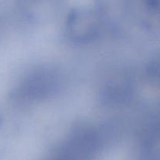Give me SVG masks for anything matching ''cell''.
I'll return each mask as SVG.
<instances>
[{
	"label": "cell",
	"mask_w": 160,
	"mask_h": 160,
	"mask_svg": "<svg viewBox=\"0 0 160 160\" xmlns=\"http://www.w3.org/2000/svg\"><path fill=\"white\" fill-rule=\"evenodd\" d=\"M100 28V14L93 6H79L72 9L65 22L69 38L77 43H86L97 37Z\"/></svg>",
	"instance_id": "cell-1"
},
{
	"label": "cell",
	"mask_w": 160,
	"mask_h": 160,
	"mask_svg": "<svg viewBox=\"0 0 160 160\" xmlns=\"http://www.w3.org/2000/svg\"><path fill=\"white\" fill-rule=\"evenodd\" d=\"M131 160H160V130L146 137Z\"/></svg>",
	"instance_id": "cell-2"
},
{
	"label": "cell",
	"mask_w": 160,
	"mask_h": 160,
	"mask_svg": "<svg viewBox=\"0 0 160 160\" xmlns=\"http://www.w3.org/2000/svg\"><path fill=\"white\" fill-rule=\"evenodd\" d=\"M149 74L152 81L160 85V56L151 62L149 66Z\"/></svg>",
	"instance_id": "cell-3"
}]
</instances>
